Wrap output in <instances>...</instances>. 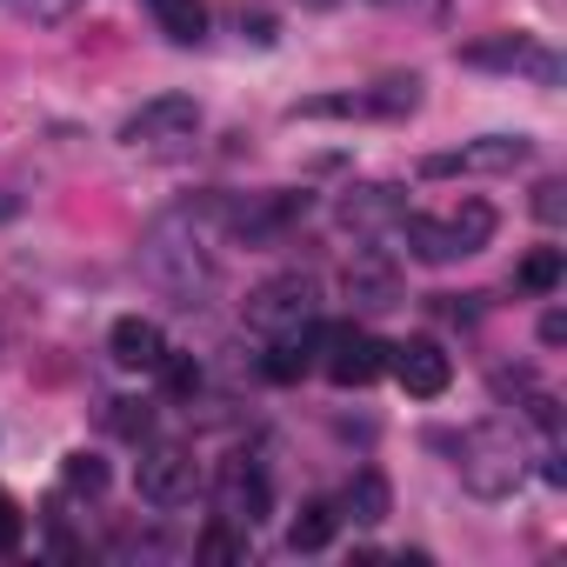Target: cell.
I'll use <instances>...</instances> for the list:
<instances>
[{
	"mask_svg": "<svg viewBox=\"0 0 567 567\" xmlns=\"http://www.w3.org/2000/svg\"><path fill=\"white\" fill-rule=\"evenodd\" d=\"M401 234H408V254L414 260H427V267H447V260H467V254H481L487 240H494V207L487 200H461L454 214H401L394 220Z\"/></svg>",
	"mask_w": 567,
	"mask_h": 567,
	"instance_id": "6da1fadb",
	"label": "cell"
},
{
	"mask_svg": "<svg viewBox=\"0 0 567 567\" xmlns=\"http://www.w3.org/2000/svg\"><path fill=\"white\" fill-rule=\"evenodd\" d=\"M454 467H461V481L481 494V501H501V494H514L520 487V441H514V427L507 421H474L461 441H454Z\"/></svg>",
	"mask_w": 567,
	"mask_h": 567,
	"instance_id": "7a4b0ae2",
	"label": "cell"
},
{
	"mask_svg": "<svg viewBox=\"0 0 567 567\" xmlns=\"http://www.w3.org/2000/svg\"><path fill=\"white\" fill-rule=\"evenodd\" d=\"M141 274L154 280L161 295H174L181 308H194V301L214 288V260H207V247H200L194 234H181V227H154V234L141 240Z\"/></svg>",
	"mask_w": 567,
	"mask_h": 567,
	"instance_id": "3957f363",
	"label": "cell"
},
{
	"mask_svg": "<svg viewBox=\"0 0 567 567\" xmlns=\"http://www.w3.org/2000/svg\"><path fill=\"white\" fill-rule=\"evenodd\" d=\"M315 308H321V288L308 274H274V280H260V288L240 301L254 334H301L315 321Z\"/></svg>",
	"mask_w": 567,
	"mask_h": 567,
	"instance_id": "277c9868",
	"label": "cell"
},
{
	"mask_svg": "<svg viewBox=\"0 0 567 567\" xmlns=\"http://www.w3.org/2000/svg\"><path fill=\"white\" fill-rule=\"evenodd\" d=\"M527 161H534V141L527 134H481V141H467L454 154H427L421 174H434V181H447V174H514Z\"/></svg>",
	"mask_w": 567,
	"mask_h": 567,
	"instance_id": "5b68a950",
	"label": "cell"
},
{
	"mask_svg": "<svg viewBox=\"0 0 567 567\" xmlns=\"http://www.w3.org/2000/svg\"><path fill=\"white\" fill-rule=\"evenodd\" d=\"M194 127H200V101L194 94H154V101H141L121 121V141L127 147H161V141H187Z\"/></svg>",
	"mask_w": 567,
	"mask_h": 567,
	"instance_id": "8992f818",
	"label": "cell"
},
{
	"mask_svg": "<svg viewBox=\"0 0 567 567\" xmlns=\"http://www.w3.org/2000/svg\"><path fill=\"white\" fill-rule=\"evenodd\" d=\"M194 487H200V467H194L187 447H167V441H161V447L141 454V501H147V507H187Z\"/></svg>",
	"mask_w": 567,
	"mask_h": 567,
	"instance_id": "52a82bcc",
	"label": "cell"
},
{
	"mask_svg": "<svg viewBox=\"0 0 567 567\" xmlns=\"http://www.w3.org/2000/svg\"><path fill=\"white\" fill-rule=\"evenodd\" d=\"M214 507H220V520H234V527L247 534V527H260V520H267L274 487H267V474H260L254 461H227V467H220V481H214Z\"/></svg>",
	"mask_w": 567,
	"mask_h": 567,
	"instance_id": "ba28073f",
	"label": "cell"
},
{
	"mask_svg": "<svg viewBox=\"0 0 567 567\" xmlns=\"http://www.w3.org/2000/svg\"><path fill=\"white\" fill-rule=\"evenodd\" d=\"M388 368H394V381H401L408 394H421V401L447 394V381H454V361H447V348H441V341H427V334H414V341L388 348Z\"/></svg>",
	"mask_w": 567,
	"mask_h": 567,
	"instance_id": "9c48e42d",
	"label": "cell"
},
{
	"mask_svg": "<svg viewBox=\"0 0 567 567\" xmlns=\"http://www.w3.org/2000/svg\"><path fill=\"white\" fill-rule=\"evenodd\" d=\"M341 295H348L361 315H381V308L401 301V267H394L381 247H361V254L348 260V274H341Z\"/></svg>",
	"mask_w": 567,
	"mask_h": 567,
	"instance_id": "30bf717a",
	"label": "cell"
},
{
	"mask_svg": "<svg viewBox=\"0 0 567 567\" xmlns=\"http://www.w3.org/2000/svg\"><path fill=\"white\" fill-rule=\"evenodd\" d=\"M220 214H227V227L240 240H274L308 214V194H254V200H227Z\"/></svg>",
	"mask_w": 567,
	"mask_h": 567,
	"instance_id": "8fae6325",
	"label": "cell"
},
{
	"mask_svg": "<svg viewBox=\"0 0 567 567\" xmlns=\"http://www.w3.org/2000/svg\"><path fill=\"white\" fill-rule=\"evenodd\" d=\"M321 348H328V381L334 388H368L388 368V348L374 334H354V328H328Z\"/></svg>",
	"mask_w": 567,
	"mask_h": 567,
	"instance_id": "7c38bea8",
	"label": "cell"
},
{
	"mask_svg": "<svg viewBox=\"0 0 567 567\" xmlns=\"http://www.w3.org/2000/svg\"><path fill=\"white\" fill-rule=\"evenodd\" d=\"M341 227L348 234H381V227H394L401 214H408V194L394 187V181H361V187H348L341 194Z\"/></svg>",
	"mask_w": 567,
	"mask_h": 567,
	"instance_id": "4fadbf2b",
	"label": "cell"
},
{
	"mask_svg": "<svg viewBox=\"0 0 567 567\" xmlns=\"http://www.w3.org/2000/svg\"><path fill=\"white\" fill-rule=\"evenodd\" d=\"M461 61H467V68H527L534 81H560L554 54H547V48H534L527 34H494V41H474V48H461Z\"/></svg>",
	"mask_w": 567,
	"mask_h": 567,
	"instance_id": "5bb4252c",
	"label": "cell"
},
{
	"mask_svg": "<svg viewBox=\"0 0 567 567\" xmlns=\"http://www.w3.org/2000/svg\"><path fill=\"white\" fill-rule=\"evenodd\" d=\"M107 354H114V368H127V374H154L161 354H167V334H161V321H147V315H121L114 334H107Z\"/></svg>",
	"mask_w": 567,
	"mask_h": 567,
	"instance_id": "9a60e30c",
	"label": "cell"
},
{
	"mask_svg": "<svg viewBox=\"0 0 567 567\" xmlns=\"http://www.w3.org/2000/svg\"><path fill=\"white\" fill-rule=\"evenodd\" d=\"M354 107H361V114H388V121H401V114L421 107V81H414V74H388L381 87L354 94Z\"/></svg>",
	"mask_w": 567,
	"mask_h": 567,
	"instance_id": "2e32d148",
	"label": "cell"
},
{
	"mask_svg": "<svg viewBox=\"0 0 567 567\" xmlns=\"http://www.w3.org/2000/svg\"><path fill=\"white\" fill-rule=\"evenodd\" d=\"M334 527H341V507H334V501H308V507L295 514V527H288V547H295V554H321V547L334 540Z\"/></svg>",
	"mask_w": 567,
	"mask_h": 567,
	"instance_id": "e0dca14e",
	"label": "cell"
},
{
	"mask_svg": "<svg viewBox=\"0 0 567 567\" xmlns=\"http://www.w3.org/2000/svg\"><path fill=\"white\" fill-rule=\"evenodd\" d=\"M147 14H154L161 34L181 41V48H194V41L207 34V8H200V0H147Z\"/></svg>",
	"mask_w": 567,
	"mask_h": 567,
	"instance_id": "ac0fdd59",
	"label": "cell"
},
{
	"mask_svg": "<svg viewBox=\"0 0 567 567\" xmlns=\"http://www.w3.org/2000/svg\"><path fill=\"white\" fill-rule=\"evenodd\" d=\"M341 514H354L361 527H374V520H388V481H381L374 467H361V474L348 481V494H341Z\"/></svg>",
	"mask_w": 567,
	"mask_h": 567,
	"instance_id": "d6986e66",
	"label": "cell"
},
{
	"mask_svg": "<svg viewBox=\"0 0 567 567\" xmlns=\"http://www.w3.org/2000/svg\"><path fill=\"white\" fill-rule=\"evenodd\" d=\"M560 274H567L560 247H534V254H527V260L514 267V280H520L527 295H554V288H560Z\"/></svg>",
	"mask_w": 567,
	"mask_h": 567,
	"instance_id": "ffe728a7",
	"label": "cell"
},
{
	"mask_svg": "<svg viewBox=\"0 0 567 567\" xmlns=\"http://www.w3.org/2000/svg\"><path fill=\"white\" fill-rule=\"evenodd\" d=\"M61 481H68L74 494H101V487H107V461L81 447V454H68V467H61Z\"/></svg>",
	"mask_w": 567,
	"mask_h": 567,
	"instance_id": "44dd1931",
	"label": "cell"
},
{
	"mask_svg": "<svg viewBox=\"0 0 567 567\" xmlns=\"http://www.w3.org/2000/svg\"><path fill=\"white\" fill-rule=\"evenodd\" d=\"M154 374L167 381V394H174V401H187V394L200 388V368H194V354H174V348L161 354V368H154Z\"/></svg>",
	"mask_w": 567,
	"mask_h": 567,
	"instance_id": "7402d4cb",
	"label": "cell"
},
{
	"mask_svg": "<svg viewBox=\"0 0 567 567\" xmlns=\"http://www.w3.org/2000/svg\"><path fill=\"white\" fill-rule=\"evenodd\" d=\"M240 547H247V540H240V527H234V520H214V527L200 534V547H194V554L220 567V560H240Z\"/></svg>",
	"mask_w": 567,
	"mask_h": 567,
	"instance_id": "603a6c76",
	"label": "cell"
},
{
	"mask_svg": "<svg viewBox=\"0 0 567 567\" xmlns=\"http://www.w3.org/2000/svg\"><path fill=\"white\" fill-rule=\"evenodd\" d=\"M534 214L554 227V220L567 214V187H560V181H540V187H534Z\"/></svg>",
	"mask_w": 567,
	"mask_h": 567,
	"instance_id": "cb8c5ba5",
	"label": "cell"
},
{
	"mask_svg": "<svg viewBox=\"0 0 567 567\" xmlns=\"http://www.w3.org/2000/svg\"><path fill=\"white\" fill-rule=\"evenodd\" d=\"M107 421H114V434H127V441H141V434H147V408H141V401H114V414H107Z\"/></svg>",
	"mask_w": 567,
	"mask_h": 567,
	"instance_id": "d4e9b609",
	"label": "cell"
},
{
	"mask_svg": "<svg viewBox=\"0 0 567 567\" xmlns=\"http://www.w3.org/2000/svg\"><path fill=\"white\" fill-rule=\"evenodd\" d=\"M8 547H21V507H14V494L0 487V554Z\"/></svg>",
	"mask_w": 567,
	"mask_h": 567,
	"instance_id": "484cf974",
	"label": "cell"
},
{
	"mask_svg": "<svg viewBox=\"0 0 567 567\" xmlns=\"http://www.w3.org/2000/svg\"><path fill=\"white\" fill-rule=\"evenodd\" d=\"M540 341H547V348H560V341H567V315H560V308H547V315H540Z\"/></svg>",
	"mask_w": 567,
	"mask_h": 567,
	"instance_id": "4316f807",
	"label": "cell"
},
{
	"mask_svg": "<svg viewBox=\"0 0 567 567\" xmlns=\"http://www.w3.org/2000/svg\"><path fill=\"white\" fill-rule=\"evenodd\" d=\"M308 8H334V0H308Z\"/></svg>",
	"mask_w": 567,
	"mask_h": 567,
	"instance_id": "83f0119b",
	"label": "cell"
}]
</instances>
